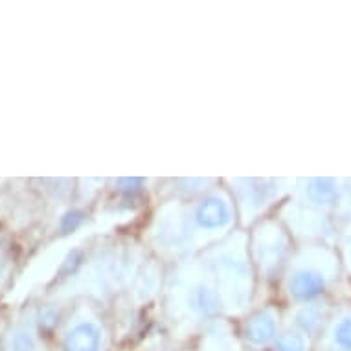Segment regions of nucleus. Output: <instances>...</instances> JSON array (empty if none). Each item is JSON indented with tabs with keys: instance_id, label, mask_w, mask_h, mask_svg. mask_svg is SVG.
Masks as SVG:
<instances>
[{
	"instance_id": "f257e3e1",
	"label": "nucleus",
	"mask_w": 351,
	"mask_h": 351,
	"mask_svg": "<svg viewBox=\"0 0 351 351\" xmlns=\"http://www.w3.org/2000/svg\"><path fill=\"white\" fill-rule=\"evenodd\" d=\"M280 333L276 318L267 311L256 313L243 326V339L250 350L269 351Z\"/></svg>"
},
{
	"instance_id": "f03ea898",
	"label": "nucleus",
	"mask_w": 351,
	"mask_h": 351,
	"mask_svg": "<svg viewBox=\"0 0 351 351\" xmlns=\"http://www.w3.org/2000/svg\"><path fill=\"white\" fill-rule=\"evenodd\" d=\"M61 351H105L104 331L94 322L75 324L63 335Z\"/></svg>"
},
{
	"instance_id": "7ed1b4c3",
	"label": "nucleus",
	"mask_w": 351,
	"mask_h": 351,
	"mask_svg": "<svg viewBox=\"0 0 351 351\" xmlns=\"http://www.w3.org/2000/svg\"><path fill=\"white\" fill-rule=\"evenodd\" d=\"M326 289V278L318 271H300L291 280V294L296 300H313Z\"/></svg>"
},
{
	"instance_id": "20e7f679",
	"label": "nucleus",
	"mask_w": 351,
	"mask_h": 351,
	"mask_svg": "<svg viewBox=\"0 0 351 351\" xmlns=\"http://www.w3.org/2000/svg\"><path fill=\"white\" fill-rule=\"evenodd\" d=\"M197 223L204 228H219L228 223L230 212L225 201H221L219 197H208L206 201H202L197 208Z\"/></svg>"
},
{
	"instance_id": "39448f33",
	"label": "nucleus",
	"mask_w": 351,
	"mask_h": 351,
	"mask_svg": "<svg viewBox=\"0 0 351 351\" xmlns=\"http://www.w3.org/2000/svg\"><path fill=\"white\" fill-rule=\"evenodd\" d=\"M311 339L304 335L298 329H289V331H282L278 335V339L274 340V344L271 346L269 351H311Z\"/></svg>"
},
{
	"instance_id": "423d86ee",
	"label": "nucleus",
	"mask_w": 351,
	"mask_h": 351,
	"mask_svg": "<svg viewBox=\"0 0 351 351\" xmlns=\"http://www.w3.org/2000/svg\"><path fill=\"white\" fill-rule=\"evenodd\" d=\"M8 351H37V339L29 328H17L10 337Z\"/></svg>"
},
{
	"instance_id": "0eeeda50",
	"label": "nucleus",
	"mask_w": 351,
	"mask_h": 351,
	"mask_svg": "<svg viewBox=\"0 0 351 351\" xmlns=\"http://www.w3.org/2000/svg\"><path fill=\"white\" fill-rule=\"evenodd\" d=\"M309 193H311L313 201L328 204V202H331L335 199L337 188H335L333 180L317 179V180H313L311 188H309Z\"/></svg>"
},
{
	"instance_id": "6e6552de",
	"label": "nucleus",
	"mask_w": 351,
	"mask_h": 351,
	"mask_svg": "<svg viewBox=\"0 0 351 351\" xmlns=\"http://www.w3.org/2000/svg\"><path fill=\"white\" fill-rule=\"evenodd\" d=\"M191 307L201 315H210L215 309V302H213V294L208 289H197L193 296H191Z\"/></svg>"
},
{
	"instance_id": "1a4fd4ad",
	"label": "nucleus",
	"mask_w": 351,
	"mask_h": 351,
	"mask_svg": "<svg viewBox=\"0 0 351 351\" xmlns=\"http://www.w3.org/2000/svg\"><path fill=\"white\" fill-rule=\"evenodd\" d=\"M81 221H83V213L81 212L66 213L63 217V221H61V230H63V234L74 232L75 228L81 225Z\"/></svg>"
},
{
	"instance_id": "9d476101",
	"label": "nucleus",
	"mask_w": 351,
	"mask_h": 351,
	"mask_svg": "<svg viewBox=\"0 0 351 351\" xmlns=\"http://www.w3.org/2000/svg\"><path fill=\"white\" fill-rule=\"evenodd\" d=\"M250 351H258V350H250Z\"/></svg>"
}]
</instances>
